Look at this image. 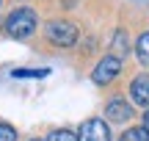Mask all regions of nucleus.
<instances>
[{
    "label": "nucleus",
    "mask_w": 149,
    "mask_h": 141,
    "mask_svg": "<svg viewBox=\"0 0 149 141\" xmlns=\"http://www.w3.org/2000/svg\"><path fill=\"white\" fill-rule=\"evenodd\" d=\"M39 20L36 14H33V8H17L8 14V20H6V33H8L11 39H28L33 31H36Z\"/></svg>",
    "instance_id": "1"
},
{
    "label": "nucleus",
    "mask_w": 149,
    "mask_h": 141,
    "mask_svg": "<svg viewBox=\"0 0 149 141\" xmlns=\"http://www.w3.org/2000/svg\"><path fill=\"white\" fill-rule=\"evenodd\" d=\"M44 36L58 47H74L77 42V25L69 20H50L44 25Z\"/></svg>",
    "instance_id": "2"
},
{
    "label": "nucleus",
    "mask_w": 149,
    "mask_h": 141,
    "mask_svg": "<svg viewBox=\"0 0 149 141\" xmlns=\"http://www.w3.org/2000/svg\"><path fill=\"white\" fill-rule=\"evenodd\" d=\"M119 72H122V58H116V55H105V58L97 64V69L91 72V80H94L97 86H108Z\"/></svg>",
    "instance_id": "3"
},
{
    "label": "nucleus",
    "mask_w": 149,
    "mask_h": 141,
    "mask_svg": "<svg viewBox=\"0 0 149 141\" xmlns=\"http://www.w3.org/2000/svg\"><path fill=\"white\" fill-rule=\"evenodd\" d=\"M77 141H111V130L102 119H86L77 130Z\"/></svg>",
    "instance_id": "4"
},
{
    "label": "nucleus",
    "mask_w": 149,
    "mask_h": 141,
    "mask_svg": "<svg viewBox=\"0 0 149 141\" xmlns=\"http://www.w3.org/2000/svg\"><path fill=\"white\" fill-rule=\"evenodd\" d=\"M130 97H133L135 105L149 108V72H141V75L133 77V83H130Z\"/></svg>",
    "instance_id": "5"
},
{
    "label": "nucleus",
    "mask_w": 149,
    "mask_h": 141,
    "mask_svg": "<svg viewBox=\"0 0 149 141\" xmlns=\"http://www.w3.org/2000/svg\"><path fill=\"white\" fill-rule=\"evenodd\" d=\"M105 116L111 122H127L130 116H133V108H130V103H124V100H111V103L105 105Z\"/></svg>",
    "instance_id": "6"
},
{
    "label": "nucleus",
    "mask_w": 149,
    "mask_h": 141,
    "mask_svg": "<svg viewBox=\"0 0 149 141\" xmlns=\"http://www.w3.org/2000/svg\"><path fill=\"white\" fill-rule=\"evenodd\" d=\"M135 55L141 58L144 66H149V31L138 36V42H135Z\"/></svg>",
    "instance_id": "7"
},
{
    "label": "nucleus",
    "mask_w": 149,
    "mask_h": 141,
    "mask_svg": "<svg viewBox=\"0 0 149 141\" xmlns=\"http://www.w3.org/2000/svg\"><path fill=\"white\" fill-rule=\"evenodd\" d=\"M119 141H149V133L144 130V127H130V130L122 133Z\"/></svg>",
    "instance_id": "8"
},
{
    "label": "nucleus",
    "mask_w": 149,
    "mask_h": 141,
    "mask_svg": "<svg viewBox=\"0 0 149 141\" xmlns=\"http://www.w3.org/2000/svg\"><path fill=\"white\" fill-rule=\"evenodd\" d=\"M113 50H116V58H122V55L127 53V36H124V31L116 33V39H113Z\"/></svg>",
    "instance_id": "9"
},
{
    "label": "nucleus",
    "mask_w": 149,
    "mask_h": 141,
    "mask_svg": "<svg viewBox=\"0 0 149 141\" xmlns=\"http://www.w3.org/2000/svg\"><path fill=\"white\" fill-rule=\"evenodd\" d=\"M47 141H77V136L72 130H53L47 136Z\"/></svg>",
    "instance_id": "10"
},
{
    "label": "nucleus",
    "mask_w": 149,
    "mask_h": 141,
    "mask_svg": "<svg viewBox=\"0 0 149 141\" xmlns=\"http://www.w3.org/2000/svg\"><path fill=\"white\" fill-rule=\"evenodd\" d=\"M0 141H17V130L6 122H0Z\"/></svg>",
    "instance_id": "11"
},
{
    "label": "nucleus",
    "mask_w": 149,
    "mask_h": 141,
    "mask_svg": "<svg viewBox=\"0 0 149 141\" xmlns=\"http://www.w3.org/2000/svg\"><path fill=\"white\" fill-rule=\"evenodd\" d=\"M47 69H14V77H44Z\"/></svg>",
    "instance_id": "12"
},
{
    "label": "nucleus",
    "mask_w": 149,
    "mask_h": 141,
    "mask_svg": "<svg viewBox=\"0 0 149 141\" xmlns=\"http://www.w3.org/2000/svg\"><path fill=\"white\" fill-rule=\"evenodd\" d=\"M141 127H144V130L149 133V111H146V114H144V125H141Z\"/></svg>",
    "instance_id": "13"
},
{
    "label": "nucleus",
    "mask_w": 149,
    "mask_h": 141,
    "mask_svg": "<svg viewBox=\"0 0 149 141\" xmlns=\"http://www.w3.org/2000/svg\"><path fill=\"white\" fill-rule=\"evenodd\" d=\"M31 141H39V138H31Z\"/></svg>",
    "instance_id": "14"
}]
</instances>
